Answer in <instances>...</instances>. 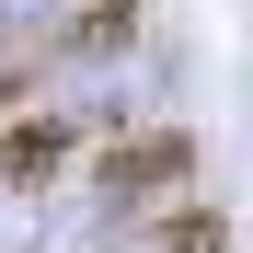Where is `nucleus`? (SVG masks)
I'll list each match as a JSON object with an SVG mask.
<instances>
[{"label": "nucleus", "instance_id": "3", "mask_svg": "<svg viewBox=\"0 0 253 253\" xmlns=\"http://www.w3.org/2000/svg\"><path fill=\"white\" fill-rule=\"evenodd\" d=\"M69 173V115H35V126H0V196H46Z\"/></svg>", "mask_w": 253, "mask_h": 253}, {"label": "nucleus", "instance_id": "5", "mask_svg": "<svg viewBox=\"0 0 253 253\" xmlns=\"http://www.w3.org/2000/svg\"><path fill=\"white\" fill-rule=\"evenodd\" d=\"M23 92H35V69H0V115H12V104H23Z\"/></svg>", "mask_w": 253, "mask_h": 253}, {"label": "nucleus", "instance_id": "2", "mask_svg": "<svg viewBox=\"0 0 253 253\" xmlns=\"http://www.w3.org/2000/svg\"><path fill=\"white\" fill-rule=\"evenodd\" d=\"M126 35H138V0H58L35 58H126Z\"/></svg>", "mask_w": 253, "mask_h": 253}, {"label": "nucleus", "instance_id": "4", "mask_svg": "<svg viewBox=\"0 0 253 253\" xmlns=\"http://www.w3.org/2000/svg\"><path fill=\"white\" fill-rule=\"evenodd\" d=\"M150 253H230V207H161Z\"/></svg>", "mask_w": 253, "mask_h": 253}, {"label": "nucleus", "instance_id": "1", "mask_svg": "<svg viewBox=\"0 0 253 253\" xmlns=\"http://www.w3.org/2000/svg\"><path fill=\"white\" fill-rule=\"evenodd\" d=\"M184 173H196V138H184V126H115V138H104V196L115 207L184 196Z\"/></svg>", "mask_w": 253, "mask_h": 253}]
</instances>
